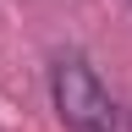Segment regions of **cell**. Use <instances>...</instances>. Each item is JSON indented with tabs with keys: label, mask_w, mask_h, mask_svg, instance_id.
<instances>
[{
	"label": "cell",
	"mask_w": 132,
	"mask_h": 132,
	"mask_svg": "<svg viewBox=\"0 0 132 132\" xmlns=\"http://www.w3.org/2000/svg\"><path fill=\"white\" fill-rule=\"evenodd\" d=\"M50 94H55V110H61L66 132H121V116H116L110 88L94 77V66L82 55H61L55 61Z\"/></svg>",
	"instance_id": "cell-1"
}]
</instances>
